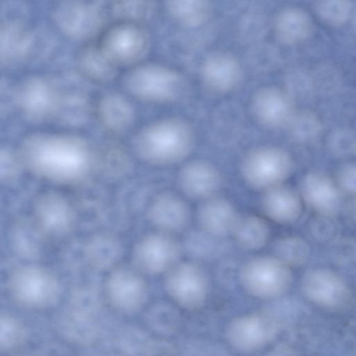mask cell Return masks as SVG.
I'll return each instance as SVG.
<instances>
[{"label": "cell", "instance_id": "cell-29", "mask_svg": "<svg viewBox=\"0 0 356 356\" xmlns=\"http://www.w3.org/2000/svg\"><path fill=\"white\" fill-rule=\"evenodd\" d=\"M68 29L76 36L87 38L95 34L101 26L97 12L86 5L75 6L67 14Z\"/></svg>", "mask_w": 356, "mask_h": 356}, {"label": "cell", "instance_id": "cell-17", "mask_svg": "<svg viewBox=\"0 0 356 356\" xmlns=\"http://www.w3.org/2000/svg\"><path fill=\"white\" fill-rule=\"evenodd\" d=\"M179 182L181 188L194 198H209L218 189L221 178L218 171L204 161H193L181 171Z\"/></svg>", "mask_w": 356, "mask_h": 356}, {"label": "cell", "instance_id": "cell-6", "mask_svg": "<svg viewBox=\"0 0 356 356\" xmlns=\"http://www.w3.org/2000/svg\"><path fill=\"white\" fill-rule=\"evenodd\" d=\"M125 84L134 95L155 102L175 99L182 88V81L177 72L159 65H145L134 70L127 76Z\"/></svg>", "mask_w": 356, "mask_h": 356}, {"label": "cell", "instance_id": "cell-36", "mask_svg": "<svg viewBox=\"0 0 356 356\" xmlns=\"http://www.w3.org/2000/svg\"><path fill=\"white\" fill-rule=\"evenodd\" d=\"M15 245L22 254L33 257L37 254L39 250V229L22 224L17 225L14 233Z\"/></svg>", "mask_w": 356, "mask_h": 356}, {"label": "cell", "instance_id": "cell-9", "mask_svg": "<svg viewBox=\"0 0 356 356\" xmlns=\"http://www.w3.org/2000/svg\"><path fill=\"white\" fill-rule=\"evenodd\" d=\"M180 244L164 233L151 234L136 244L132 261L135 268L149 275L168 271L179 261Z\"/></svg>", "mask_w": 356, "mask_h": 356}, {"label": "cell", "instance_id": "cell-41", "mask_svg": "<svg viewBox=\"0 0 356 356\" xmlns=\"http://www.w3.org/2000/svg\"><path fill=\"white\" fill-rule=\"evenodd\" d=\"M175 348L169 343L159 340L150 339L144 350L143 355H165L173 354Z\"/></svg>", "mask_w": 356, "mask_h": 356}, {"label": "cell", "instance_id": "cell-7", "mask_svg": "<svg viewBox=\"0 0 356 356\" xmlns=\"http://www.w3.org/2000/svg\"><path fill=\"white\" fill-rule=\"evenodd\" d=\"M280 323L271 312H257L233 319L226 329L229 343L243 352L259 350L277 336Z\"/></svg>", "mask_w": 356, "mask_h": 356}, {"label": "cell", "instance_id": "cell-16", "mask_svg": "<svg viewBox=\"0 0 356 356\" xmlns=\"http://www.w3.org/2000/svg\"><path fill=\"white\" fill-rule=\"evenodd\" d=\"M36 216L40 231L53 236L69 233L75 222V215L70 205L56 195L45 196L38 202Z\"/></svg>", "mask_w": 356, "mask_h": 356}, {"label": "cell", "instance_id": "cell-38", "mask_svg": "<svg viewBox=\"0 0 356 356\" xmlns=\"http://www.w3.org/2000/svg\"><path fill=\"white\" fill-rule=\"evenodd\" d=\"M330 142L332 151L337 155H350L355 152V136L349 130L336 131Z\"/></svg>", "mask_w": 356, "mask_h": 356}, {"label": "cell", "instance_id": "cell-34", "mask_svg": "<svg viewBox=\"0 0 356 356\" xmlns=\"http://www.w3.org/2000/svg\"><path fill=\"white\" fill-rule=\"evenodd\" d=\"M150 337L143 330L126 327L120 330L113 339V348L119 354L143 355Z\"/></svg>", "mask_w": 356, "mask_h": 356}, {"label": "cell", "instance_id": "cell-25", "mask_svg": "<svg viewBox=\"0 0 356 356\" xmlns=\"http://www.w3.org/2000/svg\"><path fill=\"white\" fill-rule=\"evenodd\" d=\"M60 327L67 339L81 345L92 343L97 336L99 328L95 318L81 315L68 309L62 315Z\"/></svg>", "mask_w": 356, "mask_h": 356}, {"label": "cell", "instance_id": "cell-1", "mask_svg": "<svg viewBox=\"0 0 356 356\" xmlns=\"http://www.w3.org/2000/svg\"><path fill=\"white\" fill-rule=\"evenodd\" d=\"M26 153L35 170L61 181L81 179L86 174L90 162L86 143L74 137L35 138L28 143Z\"/></svg>", "mask_w": 356, "mask_h": 356}, {"label": "cell", "instance_id": "cell-10", "mask_svg": "<svg viewBox=\"0 0 356 356\" xmlns=\"http://www.w3.org/2000/svg\"><path fill=\"white\" fill-rule=\"evenodd\" d=\"M106 289L110 304L124 314L138 312L148 298L147 285L140 272L127 266L112 271L107 280Z\"/></svg>", "mask_w": 356, "mask_h": 356}, {"label": "cell", "instance_id": "cell-21", "mask_svg": "<svg viewBox=\"0 0 356 356\" xmlns=\"http://www.w3.org/2000/svg\"><path fill=\"white\" fill-rule=\"evenodd\" d=\"M238 218L232 204L222 198L209 199L198 212V221L202 229L218 237L232 232Z\"/></svg>", "mask_w": 356, "mask_h": 356}, {"label": "cell", "instance_id": "cell-23", "mask_svg": "<svg viewBox=\"0 0 356 356\" xmlns=\"http://www.w3.org/2000/svg\"><path fill=\"white\" fill-rule=\"evenodd\" d=\"M97 115L104 127L113 132L127 129L131 124L134 116L129 102L117 95H108L101 99Z\"/></svg>", "mask_w": 356, "mask_h": 356}, {"label": "cell", "instance_id": "cell-27", "mask_svg": "<svg viewBox=\"0 0 356 356\" xmlns=\"http://www.w3.org/2000/svg\"><path fill=\"white\" fill-rule=\"evenodd\" d=\"M81 70L89 79L96 81H106L115 72V65L102 51L99 47H88L80 56Z\"/></svg>", "mask_w": 356, "mask_h": 356}, {"label": "cell", "instance_id": "cell-8", "mask_svg": "<svg viewBox=\"0 0 356 356\" xmlns=\"http://www.w3.org/2000/svg\"><path fill=\"white\" fill-rule=\"evenodd\" d=\"M165 285L174 301L189 310L202 307L208 294L207 277L203 270L193 263H177L168 270Z\"/></svg>", "mask_w": 356, "mask_h": 356}, {"label": "cell", "instance_id": "cell-37", "mask_svg": "<svg viewBox=\"0 0 356 356\" xmlns=\"http://www.w3.org/2000/svg\"><path fill=\"white\" fill-rule=\"evenodd\" d=\"M40 86H33L26 89L24 99L27 109L34 114H42L50 108L51 95L49 89H44Z\"/></svg>", "mask_w": 356, "mask_h": 356}, {"label": "cell", "instance_id": "cell-30", "mask_svg": "<svg viewBox=\"0 0 356 356\" xmlns=\"http://www.w3.org/2000/svg\"><path fill=\"white\" fill-rule=\"evenodd\" d=\"M275 257L290 266H299L305 264L310 254L308 244L297 236L280 238L274 245Z\"/></svg>", "mask_w": 356, "mask_h": 356}, {"label": "cell", "instance_id": "cell-20", "mask_svg": "<svg viewBox=\"0 0 356 356\" xmlns=\"http://www.w3.org/2000/svg\"><path fill=\"white\" fill-rule=\"evenodd\" d=\"M262 208L271 220L286 224L296 221L300 216L301 202L293 189L282 184L265 191Z\"/></svg>", "mask_w": 356, "mask_h": 356}, {"label": "cell", "instance_id": "cell-32", "mask_svg": "<svg viewBox=\"0 0 356 356\" xmlns=\"http://www.w3.org/2000/svg\"><path fill=\"white\" fill-rule=\"evenodd\" d=\"M218 238L203 230L193 231L186 237L184 248L188 254L193 258L211 259L217 256L222 250V243Z\"/></svg>", "mask_w": 356, "mask_h": 356}, {"label": "cell", "instance_id": "cell-22", "mask_svg": "<svg viewBox=\"0 0 356 356\" xmlns=\"http://www.w3.org/2000/svg\"><path fill=\"white\" fill-rule=\"evenodd\" d=\"M84 248L88 265L98 271L115 267L124 252L119 238L110 233L98 234L91 237Z\"/></svg>", "mask_w": 356, "mask_h": 356}, {"label": "cell", "instance_id": "cell-39", "mask_svg": "<svg viewBox=\"0 0 356 356\" xmlns=\"http://www.w3.org/2000/svg\"><path fill=\"white\" fill-rule=\"evenodd\" d=\"M356 168L354 163H347L339 170L337 178V186L341 193L353 195L356 188Z\"/></svg>", "mask_w": 356, "mask_h": 356}, {"label": "cell", "instance_id": "cell-14", "mask_svg": "<svg viewBox=\"0 0 356 356\" xmlns=\"http://www.w3.org/2000/svg\"><path fill=\"white\" fill-rule=\"evenodd\" d=\"M252 108L256 120L270 129L286 125L294 113L291 96L273 87L261 89L255 94Z\"/></svg>", "mask_w": 356, "mask_h": 356}, {"label": "cell", "instance_id": "cell-18", "mask_svg": "<svg viewBox=\"0 0 356 356\" xmlns=\"http://www.w3.org/2000/svg\"><path fill=\"white\" fill-rule=\"evenodd\" d=\"M274 29L275 35L280 42L294 45L309 38L313 29V21L310 15L303 8L289 6L277 14Z\"/></svg>", "mask_w": 356, "mask_h": 356}, {"label": "cell", "instance_id": "cell-40", "mask_svg": "<svg viewBox=\"0 0 356 356\" xmlns=\"http://www.w3.org/2000/svg\"><path fill=\"white\" fill-rule=\"evenodd\" d=\"M119 6L123 14L131 17H143L149 10L146 0H122Z\"/></svg>", "mask_w": 356, "mask_h": 356}, {"label": "cell", "instance_id": "cell-2", "mask_svg": "<svg viewBox=\"0 0 356 356\" xmlns=\"http://www.w3.org/2000/svg\"><path fill=\"white\" fill-rule=\"evenodd\" d=\"M193 143V133L186 123L165 120L142 131L136 140V149L140 157L149 163L167 164L185 157Z\"/></svg>", "mask_w": 356, "mask_h": 356}, {"label": "cell", "instance_id": "cell-24", "mask_svg": "<svg viewBox=\"0 0 356 356\" xmlns=\"http://www.w3.org/2000/svg\"><path fill=\"white\" fill-rule=\"evenodd\" d=\"M167 6L174 19L187 27L202 25L211 13V0H167Z\"/></svg>", "mask_w": 356, "mask_h": 356}, {"label": "cell", "instance_id": "cell-33", "mask_svg": "<svg viewBox=\"0 0 356 356\" xmlns=\"http://www.w3.org/2000/svg\"><path fill=\"white\" fill-rule=\"evenodd\" d=\"M26 330L15 316L0 312V352H10L20 347L26 340Z\"/></svg>", "mask_w": 356, "mask_h": 356}, {"label": "cell", "instance_id": "cell-19", "mask_svg": "<svg viewBox=\"0 0 356 356\" xmlns=\"http://www.w3.org/2000/svg\"><path fill=\"white\" fill-rule=\"evenodd\" d=\"M148 216L154 225L165 232L182 230L190 216L185 202L172 195L156 198L149 207Z\"/></svg>", "mask_w": 356, "mask_h": 356}, {"label": "cell", "instance_id": "cell-35", "mask_svg": "<svg viewBox=\"0 0 356 356\" xmlns=\"http://www.w3.org/2000/svg\"><path fill=\"white\" fill-rule=\"evenodd\" d=\"M350 0H318L316 13L320 19L331 26H340L351 16Z\"/></svg>", "mask_w": 356, "mask_h": 356}, {"label": "cell", "instance_id": "cell-31", "mask_svg": "<svg viewBox=\"0 0 356 356\" xmlns=\"http://www.w3.org/2000/svg\"><path fill=\"white\" fill-rule=\"evenodd\" d=\"M286 126L291 137L300 143L314 140L321 131L319 118L309 111H294Z\"/></svg>", "mask_w": 356, "mask_h": 356}, {"label": "cell", "instance_id": "cell-5", "mask_svg": "<svg viewBox=\"0 0 356 356\" xmlns=\"http://www.w3.org/2000/svg\"><path fill=\"white\" fill-rule=\"evenodd\" d=\"M10 289L21 305L31 308L49 307L58 299L60 284L49 270L40 266H23L10 280Z\"/></svg>", "mask_w": 356, "mask_h": 356}, {"label": "cell", "instance_id": "cell-12", "mask_svg": "<svg viewBox=\"0 0 356 356\" xmlns=\"http://www.w3.org/2000/svg\"><path fill=\"white\" fill-rule=\"evenodd\" d=\"M149 38L145 30L134 24L119 25L110 29L99 47L115 65L130 64L145 54Z\"/></svg>", "mask_w": 356, "mask_h": 356}, {"label": "cell", "instance_id": "cell-4", "mask_svg": "<svg viewBox=\"0 0 356 356\" xmlns=\"http://www.w3.org/2000/svg\"><path fill=\"white\" fill-rule=\"evenodd\" d=\"M293 161L285 150L273 146L255 148L241 164L244 180L251 187L266 191L282 184L293 170Z\"/></svg>", "mask_w": 356, "mask_h": 356}, {"label": "cell", "instance_id": "cell-13", "mask_svg": "<svg viewBox=\"0 0 356 356\" xmlns=\"http://www.w3.org/2000/svg\"><path fill=\"white\" fill-rule=\"evenodd\" d=\"M301 193L307 204L323 217L334 216L340 211L341 191L337 183L323 173L307 174L301 183Z\"/></svg>", "mask_w": 356, "mask_h": 356}, {"label": "cell", "instance_id": "cell-15", "mask_svg": "<svg viewBox=\"0 0 356 356\" xmlns=\"http://www.w3.org/2000/svg\"><path fill=\"white\" fill-rule=\"evenodd\" d=\"M201 76L204 85L211 91L224 93L234 90L242 77L238 60L227 51H216L204 60Z\"/></svg>", "mask_w": 356, "mask_h": 356}, {"label": "cell", "instance_id": "cell-11", "mask_svg": "<svg viewBox=\"0 0 356 356\" xmlns=\"http://www.w3.org/2000/svg\"><path fill=\"white\" fill-rule=\"evenodd\" d=\"M302 289L311 302L327 309H343L350 300V291L346 282L327 269L308 271L302 278Z\"/></svg>", "mask_w": 356, "mask_h": 356}, {"label": "cell", "instance_id": "cell-28", "mask_svg": "<svg viewBox=\"0 0 356 356\" xmlns=\"http://www.w3.org/2000/svg\"><path fill=\"white\" fill-rule=\"evenodd\" d=\"M145 322L152 331L168 336L177 330L180 324V314L173 306L158 303L147 311Z\"/></svg>", "mask_w": 356, "mask_h": 356}, {"label": "cell", "instance_id": "cell-3", "mask_svg": "<svg viewBox=\"0 0 356 356\" xmlns=\"http://www.w3.org/2000/svg\"><path fill=\"white\" fill-rule=\"evenodd\" d=\"M239 280L250 295L271 300L288 290L292 274L289 266L277 257L263 256L251 259L242 266Z\"/></svg>", "mask_w": 356, "mask_h": 356}, {"label": "cell", "instance_id": "cell-26", "mask_svg": "<svg viewBox=\"0 0 356 356\" xmlns=\"http://www.w3.org/2000/svg\"><path fill=\"white\" fill-rule=\"evenodd\" d=\"M232 232L237 243L248 250H257L264 247L270 234L266 222L256 216L238 218Z\"/></svg>", "mask_w": 356, "mask_h": 356}]
</instances>
